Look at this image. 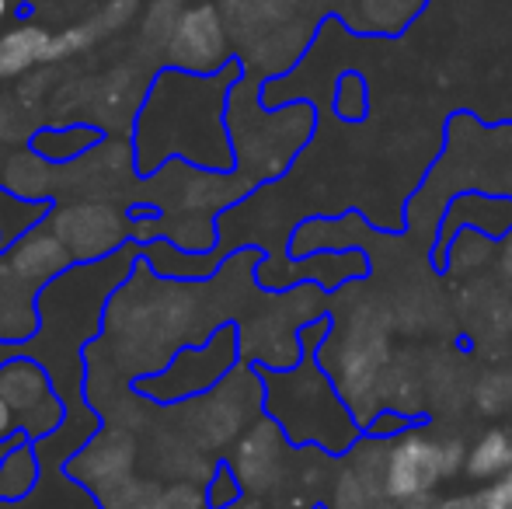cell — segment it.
<instances>
[{"label":"cell","mask_w":512,"mask_h":509,"mask_svg":"<svg viewBox=\"0 0 512 509\" xmlns=\"http://www.w3.org/2000/svg\"><path fill=\"white\" fill-rule=\"evenodd\" d=\"M21 429H18V419H14V412L4 405V398H0V443L4 440H11V436H18ZM25 436V433H21Z\"/></svg>","instance_id":"cell-13"},{"label":"cell","mask_w":512,"mask_h":509,"mask_svg":"<svg viewBox=\"0 0 512 509\" xmlns=\"http://www.w3.org/2000/svg\"><path fill=\"white\" fill-rule=\"evenodd\" d=\"M53 32L42 25H14L0 35V81L21 77L25 70L46 63Z\"/></svg>","instance_id":"cell-6"},{"label":"cell","mask_w":512,"mask_h":509,"mask_svg":"<svg viewBox=\"0 0 512 509\" xmlns=\"http://www.w3.org/2000/svg\"><path fill=\"white\" fill-rule=\"evenodd\" d=\"M241 74L234 60L216 74H185L164 70L154 81L136 119V171L150 175L168 157H185L199 168H230V140L223 129V102L234 77Z\"/></svg>","instance_id":"cell-1"},{"label":"cell","mask_w":512,"mask_h":509,"mask_svg":"<svg viewBox=\"0 0 512 509\" xmlns=\"http://www.w3.org/2000/svg\"><path fill=\"white\" fill-rule=\"evenodd\" d=\"M237 499H241V478L234 475V468L220 464L216 475H213V482H209V489H206V506L209 509H230V506H237Z\"/></svg>","instance_id":"cell-10"},{"label":"cell","mask_w":512,"mask_h":509,"mask_svg":"<svg viewBox=\"0 0 512 509\" xmlns=\"http://www.w3.org/2000/svg\"><path fill=\"white\" fill-rule=\"evenodd\" d=\"M408 426V419L405 415H398V412H384L377 422L370 426V436H391V433H398V429H405Z\"/></svg>","instance_id":"cell-12"},{"label":"cell","mask_w":512,"mask_h":509,"mask_svg":"<svg viewBox=\"0 0 512 509\" xmlns=\"http://www.w3.org/2000/svg\"><path fill=\"white\" fill-rule=\"evenodd\" d=\"M7 14H11V0H0V25L7 21Z\"/></svg>","instance_id":"cell-16"},{"label":"cell","mask_w":512,"mask_h":509,"mask_svg":"<svg viewBox=\"0 0 512 509\" xmlns=\"http://www.w3.org/2000/svg\"><path fill=\"white\" fill-rule=\"evenodd\" d=\"M436 509H485V503H481V492H471V496L446 499V503H439Z\"/></svg>","instance_id":"cell-14"},{"label":"cell","mask_w":512,"mask_h":509,"mask_svg":"<svg viewBox=\"0 0 512 509\" xmlns=\"http://www.w3.org/2000/svg\"><path fill=\"white\" fill-rule=\"evenodd\" d=\"M0 398L14 412L25 440H42L63 422V401L56 398L53 381L35 360L14 356L0 367Z\"/></svg>","instance_id":"cell-4"},{"label":"cell","mask_w":512,"mask_h":509,"mask_svg":"<svg viewBox=\"0 0 512 509\" xmlns=\"http://www.w3.org/2000/svg\"><path fill=\"white\" fill-rule=\"evenodd\" d=\"M234 360H237L234 328H220L203 349H182L164 370L136 381V391L161 401V405H171V401H182V398H192V394L209 391V387L227 374Z\"/></svg>","instance_id":"cell-2"},{"label":"cell","mask_w":512,"mask_h":509,"mask_svg":"<svg viewBox=\"0 0 512 509\" xmlns=\"http://www.w3.org/2000/svg\"><path fill=\"white\" fill-rule=\"evenodd\" d=\"M175 70L185 74H216L223 67V28L213 7H192L175 21L168 35Z\"/></svg>","instance_id":"cell-5"},{"label":"cell","mask_w":512,"mask_h":509,"mask_svg":"<svg viewBox=\"0 0 512 509\" xmlns=\"http://www.w3.org/2000/svg\"><path fill=\"white\" fill-rule=\"evenodd\" d=\"M481 503H485V509H512V468L481 489Z\"/></svg>","instance_id":"cell-11"},{"label":"cell","mask_w":512,"mask_h":509,"mask_svg":"<svg viewBox=\"0 0 512 509\" xmlns=\"http://www.w3.org/2000/svg\"><path fill=\"white\" fill-rule=\"evenodd\" d=\"M366 105H370V98H366V81L363 74H342V81H338V95H335V112L338 119H345V123H359V119L366 116Z\"/></svg>","instance_id":"cell-9"},{"label":"cell","mask_w":512,"mask_h":509,"mask_svg":"<svg viewBox=\"0 0 512 509\" xmlns=\"http://www.w3.org/2000/svg\"><path fill=\"white\" fill-rule=\"evenodd\" d=\"M39 482V457L32 443H18L0 464V503H18Z\"/></svg>","instance_id":"cell-8"},{"label":"cell","mask_w":512,"mask_h":509,"mask_svg":"<svg viewBox=\"0 0 512 509\" xmlns=\"http://www.w3.org/2000/svg\"><path fill=\"white\" fill-rule=\"evenodd\" d=\"M464 468H467V475L478 478V482L499 478L502 471L512 468V436L506 429H488V433H481V440L467 450Z\"/></svg>","instance_id":"cell-7"},{"label":"cell","mask_w":512,"mask_h":509,"mask_svg":"<svg viewBox=\"0 0 512 509\" xmlns=\"http://www.w3.org/2000/svg\"><path fill=\"white\" fill-rule=\"evenodd\" d=\"M18 443H25V436H21V433H18V436H11V440H4V443H0V464H4V457L11 454V450L18 447Z\"/></svg>","instance_id":"cell-15"},{"label":"cell","mask_w":512,"mask_h":509,"mask_svg":"<svg viewBox=\"0 0 512 509\" xmlns=\"http://www.w3.org/2000/svg\"><path fill=\"white\" fill-rule=\"evenodd\" d=\"M460 464H464V447L460 443L405 433L387 454L384 489L394 499H422L439 478L453 475Z\"/></svg>","instance_id":"cell-3"}]
</instances>
